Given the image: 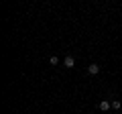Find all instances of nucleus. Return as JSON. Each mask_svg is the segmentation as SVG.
Segmentation results:
<instances>
[{"mask_svg": "<svg viewBox=\"0 0 122 114\" xmlns=\"http://www.w3.org/2000/svg\"><path fill=\"white\" fill-rule=\"evenodd\" d=\"M120 106H122L120 100H114V102H112V110H120Z\"/></svg>", "mask_w": 122, "mask_h": 114, "instance_id": "nucleus-5", "label": "nucleus"}, {"mask_svg": "<svg viewBox=\"0 0 122 114\" xmlns=\"http://www.w3.org/2000/svg\"><path fill=\"white\" fill-rule=\"evenodd\" d=\"M49 63H51V65H59V57H57V55H51V57H49Z\"/></svg>", "mask_w": 122, "mask_h": 114, "instance_id": "nucleus-4", "label": "nucleus"}, {"mask_svg": "<svg viewBox=\"0 0 122 114\" xmlns=\"http://www.w3.org/2000/svg\"><path fill=\"white\" fill-rule=\"evenodd\" d=\"M110 106H112V104H110V102H108V100H102V102H100V104H98V108H100V110H102V112H108V110H110Z\"/></svg>", "mask_w": 122, "mask_h": 114, "instance_id": "nucleus-3", "label": "nucleus"}, {"mask_svg": "<svg viewBox=\"0 0 122 114\" xmlns=\"http://www.w3.org/2000/svg\"><path fill=\"white\" fill-rule=\"evenodd\" d=\"M87 73H90V75H98V73H100V65H98V63L87 65Z\"/></svg>", "mask_w": 122, "mask_h": 114, "instance_id": "nucleus-2", "label": "nucleus"}, {"mask_svg": "<svg viewBox=\"0 0 122 114\" xmlns=\"http://www.w3.org/2000/svg\"><path fill=\"white\" fill-rule=\"evenodd\" d=\"M63 67H65V69H73L75 67V59L71 55H67L65 59H63Z\"/></svg>", "mask_w": 122, "mask_h": 114, "instance_id": "nucleus-1", "label": "nucleus"}]
</instances>
